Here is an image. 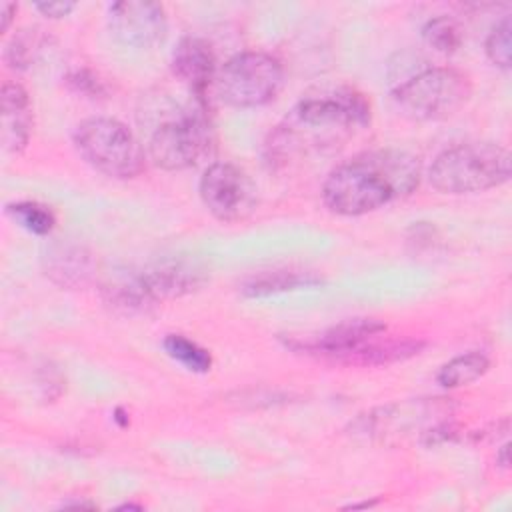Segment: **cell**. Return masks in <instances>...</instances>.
<instances>
[{
	"mask_svg": "<svg viewBox=\"0 0 512 512\" xmlns=\"http://www.w3.org/2000/svg\"><path fill=\"white\" fill-rule=\"evenodd\" d=\"M42 268L54 284L76 290L92 280L94 260L86 246L70 240H56L44 248Z\"/></svg>",
	"mask_w": 512,
	"mask_h": 512,
	"instance_id": "obj_12",
	"label": "cell"
},
{
	"mask_svg": "<svg viewBox=\"0 0 512 512\" xmlns=\"http://www.w3.org/2000/svg\"><path fill=\"white\" fill-rule=\"evenodd\" d=\"M386 326L376 318H350L344 320L314 338L306 340H286V346L296 352H306L332 362L338 354L378 336Z\"/></svg>",
	"mask_w": 512,
	"mask_h": 512,
	"instance_id": "obj_11",
	"label": "cell"
},
{
	"mask_svg": "<svg viewBox=\"0 0 512 512\" xmlns=\"http://www.w3.org/2000/svg\"><path fill=\"white\" fill-rule=\"evenodd\" d=\"M422 38L436 52L454 54L462 44V30L454 18L436 16L422 26Z\"/></svg>",
	"mask_w": 512,
	"mask_h": 512,
	"instance_id": "obj_19",
	"label": "cell"
},
{
	"mask_svg": "<svg viewBox=\"0 0 512 512\" xmlns=\"http://www.w3.org/2000/svg\"><path fill=\"white\" fill-rule=\"evenodd\" d=\"M484 50L488 60L508 70L512 64V20L510 16H504L500 22H496L484 42Z\"/></svg>",
	"mask_w": 512,
	"mask_h": 512,
	"instance_id": "obj_21",
	"label": "cell"
},
{
	"mask_svg": "<svg viewBox=\"0 0 512 512\" xmlns=\"http://www.w3.org/2000/svg\"><path fill=\"white\" fill-rule=\"evenodd\" d=\"M198 190L208 212L222 222H240L248 218L258 204L254 182L232 162L210 164L200 178Z\"/></svg>",
	"mask_w": 512,
	"mask_h": 512,
	"instance_id": "obj_9",
	"label": "cell"
},
{
	"mask_svg": "<svg viewBox=\"0 0 512 512\" xmlns=\"http://www.w3.org/2000/svg\"><path fill=\"white\" fill-rule=\"evenodd\" d=\"M68 86L78 92V94H84L88 98H100L106 94V86L104 82L94 74L90 72L88 68H80V70H74L68 74L66 78Z\"/></svg>",
	"mask_w": 512,
	"mask_h": 512,
	"instance_id": "obj_23",
	"label": "cell"
},
{
	"mask_svg": "<svg viewBox=\"0 0 512 512\" xmlns=\"http://www.w3.org/2000/svg\"><path fill=\"white\" fill-rule=\"evenodd\" d=\"M172 72L202 100L216 74V54L204 38L184 36L172 52Z\"/></svg>",
	"mask_w": 512,
	"mask_h": 512,
	"instance_id": "obj_13",
	"label": "cell"
},
{
	"mask_svg": "<svg viewBox=\"0 0 512 512\" xmlns=\"http://www.w3.org/2000/svg\"><path fill=\"white\" fill-rule=\"evenodd\" d=\"M212 140V126L204 110L190 108L154 128L148 140V154L162 170H184L208 154Z\"/></svg>",
	"mask_w": 512,
	"mask_h": 512,
	"instance_id": "obj_8",
	"label": "cell"
},
{
	"mask_svg": "<svg viewBox=\"0 0 512 512\" xmlns=\"http://www.w3.org/2000/svg\"><path fill=\"white\" fill-rule=\"evenodd\" d=\"M490 368V358L484 352L470 350L460 356L448 360L436 374V380L444 388H460L466 386L480 376H484Z\"/></svg>",
	"mask_w": 512,
	"mask_h": 512,
	"instance_id": "obj_17",
	"label": "cell"
},
{
	"mask_svg": "<svg viewBox=\"0 0 512 512\" xmlns=\"http://www.w3.org/2000/svg\"><path fill=\"white\" fill-rule=\"evenodd\" d=\"M370 122V102L350 86L322 88L304 96L288 114L268 144L274 158L302 148L320 150L344 142L356 128Z\"/></svg>",
	"mask_w": 512,
	"mask_h": 512,
	"instance_id": "obj_2",
	"label": "cell"
},
{
	"mask_svg": "<svg viewBox=\"0 0 512 512\" xmlns=\"http://www.w3.org/2000/svg\"><path fill=\"white\" fill-rule=\"evenodd\" d=\"M424 348L422 340L402 338V340H376L370 338L342 354H338L332 362L344 366H388L396 362H404L416 356Z\"/></svg>",
	"mask_w": 512,
	"mask_h": 512,
	"instance_id": "obj_15",
	"label": "cell"
},
{
	"mask_svg": "<svg viewBox=\"0 0 512 512\" xmlns=\"http://www.w3.org/2000/svg\"><path fill=\"white\" fill-rule=\"evenodd\" d=\"M124 416H126V414H124L120 408L114 412V420H116L120 426H126V424H128V418H124Z\"/></svg>",
	"mask_w": 512,
	"mask_h": 512,
	"instance_id": "obj_27",
	"label": "cell"
},
{
	"mask_svg": "<svg viewBox=\"0 0 512 512\" xmlns=\"http://www.w3.org/2000/svg\"><path fill=\"white\" fill-rule=\"evenodd\" d=\"M472 94L466 74L454 68H422L400 80L392 90L396 110L418 122L454 116Z\"/></svg>",
	"mask_w": 512,
	"mask_h": 512,
	"instance_id": "obj_4",
	"label": "cell"
},
{
	"mask_svg": "<svg viewBox=\"0 0 512 512\" xmlns=\"http://www.w3.org/2000/svg\"><path fill=\"white\" fill-rule=\"evenodd\" d=\"M72 140L78 154L110 178H134L144 168L140 142L116 118H86L74 128Z\"/></svg>",
	"mask_w": 512,
	"mask_h": 512,
	"instance_id": "obj_6",
	"label": "cell"
},
{
	"mask_svg": "<svg viewBox=\"0 0 512 512\" xmlns=\"http://www.w3.org/2000/svg\"><path fill=\"white\" fill-rule=\"evenodd\" d=\"M34 8L40 14H44L46 18H64V16H68L76 8V2H70V0H50V2H36Z\"/></svg>",
	"mask_w": 512,
	"mask_h": 512,
	"instance_id": "obj_24",
	"label": "cell"
},
{
	"mask_svg": "<svg viewBox=\"0 0 512 512\" xmlns=\"http://www.w3.org/2000/svg\"><path fill=\"white\" fill-rule=\"evenodd\" d=\"M510 446L508 444H504L502 448H500V452H498V456H496V460H498V464L502 466V468H508V464H510Z\"/></svg>",
	"mask_w": 512,
	"mask_h": 512,
	"instance_id": "obj_26",
	"label": "cell"
},
{
	"mask_svg": "<svg viewBox=\"0 0 512 512\" xmlns=\"http://www.w3.org/2000/svg\"><path fill=\"white\" fill-rule=\"evenodd\" d=\"M428 178L444 194L490 190L510 180V154L494 142L456 144L432 160Z\"/></svg>",
	"mask_w": 512,
	"mask_h": 512,
	"instance_id": "obj_3",
	"label": "cell"
},
{
	"mask_svg": "<svg viewBox=\"0 0 512 512\" xmlns=\"http://www.w3.org/2000/svg\"><path fill=\"white\" fill-rule=\"evenodd\" d=\"M132 508H138V510H140L142 506H140V504H122V506H118V510H132Z\"/></svg>",
	"mask_w": 512,
	"mask_h": 512,
	"instance_id": "obj_28",
	"label": "cell"
},
{
	"mask_svg": "<svg viewBox=\"0 0 512 512\" xmlns=\"http://www.w3.org/2000/svg\"><path fill=\"white\" fill-rule=\"evenodd\" d=\"M284 82L278 58L266 52H242L232 56L216 78L218 96L234 108H258L276 98Z\"/></svg>",
	"mask_w": 512,
	"mask_h": 512,
	"instance_id": "obj_7",
	"label": "cell"
},
{
	"mask_svg": "<svg viewBox=\"0 0 512 512\" xmlns=\"http://www.w3.org/2000/svg\"><path fill=\"white\" fill-rule=\"evenodd\" d=\"M452 414V402L446 398H410L380 406L354 422V432L380 444H400L428 436Z\"/></svg>",
	"mask_w": 512,
	"mask_h": 512,
	"instance_id": "obj_5",
	"label": "cell"
},
{
	"mask_svg": "<svg viewBox=\"0 0 512 512\" xmlns=\"http://www.w3.org/2000/svg\"><path fill=\"white\" fill-rule=\"evenodd\" d=\"M6 212L16 220V224L36 236L50 234L56 224L52 210L38 202H14L6 206Z\"/></svg>",
	"mask_w": 512,
	"mask_h": 512,
	"instance_id": "obj_20",
	"label": "cell"
},
{
	"mask_svg": "<svg viewBox=\"0 0 512 512\" xmlns=\"http://www.w3.org/2000/svg\"><path fill=\"white\" fill-rule=\"evenodd\" d=\"M322 284V278L306 270H268L246 278L240 292L246 298H266L282 292H292L300 288H310Z\"/></svg>",
	"mask_w": 512,
	"mask_h": 512,
	"instance_id": "obj_16",
	"label": "cell"
},
{
	"mask_svg": "<svg viewBox=\"0 0 512 512\" xmlns=\"http://www.w3.org/2000/svg\"><path fill=\"white\" fill-rule=\"evenodd\" d=\"M14 14H16V4H12V2H2V6H0V18H2L0 30H2V32L8 30V26H10Z\"/></svg>",
	"mask_w": 512,
	"mask_h": 512,
	"instance_id": "obj_25",
	"label": "cell"
},
{
	"mask_svg": "<svg viewBox=\"0 0 512 512\" xmlns=\"http://www.w3.org/2000/svg\"><path fill=\"white\" fill-rule=\"evenodd\" d=\"M418 184L416 156L396 148L370 150L342 162L326 176L322 200L340 216H362L412 194Z\"/></svg>",
	"mask_w": 512,
	"mask_h": 512,
	"instance_id": "obj_1",
	"label": "cell"
},
{
	"mask_svg": "<svg viewBox=\"0 0 512 512\" xmlns=\"http://www.w3.org/2000/svg\"><path fill=\"white\" fill-rule=\"evenodd\" d=\"M32 130V112L28 92L18 82L2 86V144L6 152L26 148Z\"/></svg>",
	"mask_w": 512,
	"mask_h": 512,
	"instance_id": "obj_14",
	"label": "cell"
},
{
	"mask_svg": "<svg viewBox=\"0 0 512 512\" xmlns=\"http://www.w3.org/2000/svg\"><path fill=\"white\" fill-rule=\"evenodd\" d=\"M166 354L170 358H174L176 362H180L184 368H188L190 372H198L204 374L210 370L212 366V356L206 348H202L200 344H196L194 340L182 336V334H168L162 342Z\"/></svg>",
	"mask_w": 512,
	"mask_h": 512,
	"instance_id": "obj_18",
	"label": "cell"
},
{
	"mask_svg": "<svg viewBox=\"0 0 512 512\" xmlns=\"http://www.w3.org/2000/svg\"><path fill=\"white\" fill-rule=\"evenodd\" d=\"M108 26L112 36L130 48H152L160 44L168 32L164 6L144 0L110 4Z\"/></svg>",
	"mask_w": 512,
	"mask_h": 512,
	"instance_id": "obj_10",
	"label": "cell"
},
{
	"mask_svg": "<svg viewBox=\"0 0 512 512\" xmlns=\"http://www.w3.org/2000/svg\"><path fill=\"white\" fill-rule=\"evenodd\" d=\"M38 54V38L32 30H20L12 36V40L6 44L4 60L10 68L24 70L32 64L34 56Z\"/></svg>",
	"mask_w": 512,
	"mask_h": 512,
	"instance_id": "obj_22",
	"label": "cell"
}]
</instances>
